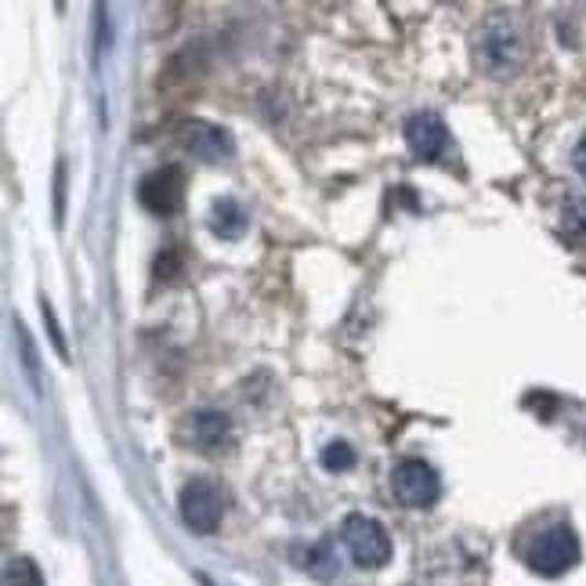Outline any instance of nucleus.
<instances>
[{
	"label": "nucleus",
	"mask_w": 586,
	"mask_h": 586,
	"mask_svg": "<svg viewBox=\"0 0 586 586\" xmlns=\"http://www.w3.org/2000/svg\"><path fill=\"white\" fill-rule=\"evenodd\" d=\"M475 55H478V66L489 73V77L496 80L510 77V73L521 66V55H526L515 22L507 15H493L475 36Z\"/></svg>",
	"instance_id": "obj_1"
},
{
	"label": "nucleus",
	"mask_w": 586,
	"mask_h": 586,
	"mask_svg": "<svg viewBox=\"0 0 586 586\" xmlns=\"http://www.w3.org/2000/svg\"><path fill=\"white\" fill-rule=\"evenodd\" d=\"M341 540L347 546V554L358 568H384L391 561V535L384 532L377 518L366 515H347Z\"/></svg>",
	"instance_id": "obj_2"
},
{
	"label": "nucleus",
	"mask_w": 586,
	"mask_h": 586,
	"mask_svg": "<svg viewBox=\"0 0 586 586\" xmlns=\"http://www.w3.org/2000/svg\"><path fill=\"white\" fill-rule=\"evenodd\" d=\"M526 561L540 576H561V572H568L579 561V535L568 526H551L532 540Z\"/></svg>",
	"instance_id": "obj_3"
},
{
	"label": "nucleus",
	"mask_w": 586,
	"mask_h": 586,
	"mask_svg": "<svg viewBox=\"0 0 586 586\" xmlns=\"http://www.w3.org/2000/svg\"><path fill=\"white\" fill-rule=\"evenodd\" d=\"M181 507V521L199 535H210L221 529V515H224V496L218 489V482L210 478H192L185 482V489L178 496Z\"/></svg>",
	"instance_id": "obj_4"
},
{
	"label": "nucleus",
	"mask_w": 586,
	"mask_h": 586,
	"mask_svg": "<svg viewBox=\"0 0 586 586\" xmlns=\"http://www.w3.org/2000/svg\"><path fill=\"white\" fill-rule=\"evenodd\" d=\"M391 489L406 507H431V504H439L442 482L434 475V467L423 464V460H402V464L391 471Z\"/></svg>",
	"instance_id": "obj_5"
},
{
	"label": "nucleus",
	"mask_w": 586,
	"mask_h": 586,
	"mask_svg": "<svg viewBox=\"0 0 586 586\" xmlns=\"http://www.w3.org/2000/svg\"><path fill=\"white\" fill-rule=\"evenodd\" d=\"M139 199L148 214L156 218H170L178 214L185 203V174L181 167H159L153 174H145L139 185Z\"/></svg>",
	"instance_id": "obj_6"
},
{
	"label": "nucleus",
	"mask_w": 586,
	"mask_h": 586,
	"mask_svg": "<svg viewBox=\"0 0 586 586\" xmlns=\"http://www.w3.org/2000/svg\"><path fill=\"white\" fill-rule=\"evenodd\" d=\"M406 145L409 153H413L417 159H439L445 153L449 145V128L445 120L439 117V112H417V117H409L406 123Z\"/></svg>",
	"instance_id": "obj_7"
},
{
	"label": "nucleus",
	"mask_w": 586,
	"mask_h": 586,
	"mask_svg": "<svg viewBox=\"0 0 586 586\" xmlns=\"http://www.w3.org/2000/svg\"><path fill=\"white\" fill-rule=\"evenodd\" d=\"M185 431H189V442L207 456L232 445V420L218 413V409H199V413L185 420Z\"/></svg>",
	"instance_id": "obj_8"
},
{
	"label": "nucleus",
	"mask_w": 586,
	"mask_h": 586,
	"mask_svg": "<svg viewBox=\"0 0 586 586\" xmlns=\"http://www.w3.org/2000/svg\"><path fill=\"white\" fill-rule=\"evenodd\" d=\"M181 145L189 148L196 159H207V164H214V159H221V156L232 153L229 131L218 128V123H207V120L185 123V128H181Z\"/></svg>",
	"instance_id": "obj_9"
},
{
	"label": "nucleus",
	"mask_w": 586,
	"mask_h": 586,
	"mask_svg": "<svg viewBox=\"0 0 586 586\" xmlns=\"http://www.w3.org/2000/svg\"><path fill=\"white\" fill-rule=\"evenodd\" d=\"M246 210L235 203L232 196H221L214 199V207H210V232L218 235V240H240L246 232Z\"/></svg>",
	"instance_id": "obj_10"
},
{
	"label": "nucleus",
	"mask_w": 586,
	"mask_h": 586,
	"mask_svg": "<svg viewBox=\"0 0 586 586\" xmlns=\"http://www.w3.org/2000/svg\"><path fill=\"white\" fill-rule=\"evenodd\" d=\"M294 561L305 572H311V576H319V579H327L330 572H333V554H330L327 543H311V546L301 543V546H294Z\"/></svg>",
	"instance_id": "obj_11"
},
{
	"label": "nucleus",
	"mask_w": 586,
	"mask_h": 586,
	"mask_svg": "<svg viewBox=\"0 0 586 586\" xmlns=\"http://www.w3.org/2000/svg\"><path fill=\"white\" fill-rule=\"evenodd\" d=\"M561 232L572 243H586V196L565 203V210H561Z\"/></svg>",
	"instance_id": "obj_12"
},
{
	"label": "nucleus",
	"mask_w": 586,
	"mask_h": 586,
	"mask_svg": "<svg viewBox=\"0 0 586 586\" xmlns=\"http://www.w3.org/2000/svg\"><path fill=\"white\" fill-rule=\"evenodd\" d=\"M4 586H44V576L30 557H11L4 568Z\"/></svg>",
	"instance_id": "obj_13"
},
{
	"label": "nucleus",
	"mask_w": 586,
	"mask_h": 586,
	"mask_svg": "<svg viewBox=\"0 0 586 586\" xmlns=\"http://www.w3.org/2000/svg\"><path fill=\"white\" fill-rule=\"evenodd\" d=\"M322 467L327 471H352L355 467V449L347 442H330L322 449Z\"/></svg>",
	"instance_id": "obj_14"
},
{
	"label": "nucleus",
	"mask_w": 586,
	"mask_h": 586,
	"mask_svg": "<svg viewBox=\"0 0 586 586\" xmlns=\"http://www.w3.org/2000/svg\"><path fill=\"white\" fill-rule=\"evenodd\" d=\"M44 327L52 330V344H55V352H58L62 358H69L66 336H62V330H58V319H55V311H52V305H47V301H44Z\"/></svg>",
	"instance_id": "obj_15"
},
{
	"label": "nucleus",
	"mask_w": 586,
	"mask_h": 586,
	"mask_svg": "<svg viewBox=\"0 0 586 586\" xmlns=\"http://www.w3.org/2000/svg\"><path fill=\"white\" fill-rule=\"evenodd\" d=\"M178 251H174V246H170V251H164V254H159L156 257V279L159 283H167V279H174V272H178Z\"/></svg>",
	"instance_id": "obj_16"
},
{
	"label": "nucleus",
	"mask_w": 586,
	"mask_h": 586,
	"mask_svg": "<svg viewBox=\"0 0 586 586\" xmlns=\"http://www.w3.org/2000/svg\"><path fill=\"white\" fill-rule=\"evenodd\" d=\"M572 167H576V174L586 181V134H583V142L576 145V153H572Z\"/></svg>",
	"instance_id": "obj_17"
}]
</instances>
